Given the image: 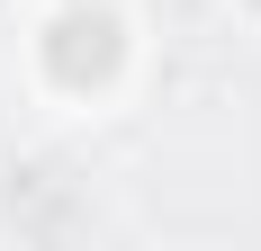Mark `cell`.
Masks as SVG:
<instances>
[{
    "label": "cell",
    "instance_id": "obj_1",
    "mask_svg": "<svg viewBox=\"0 0 261 251\" xmlns=\"http://www.w3.org/2000/svg\"><path fill=\"white\" fill-rule=\"evenodd\" d=\"M45 63H54V81H72V90L108 81V72H117V18H99V9H72V18L45 36Z\"/></svg>",
    "mask_w": 261,
    "mask_h": 251
}]
</instances>
